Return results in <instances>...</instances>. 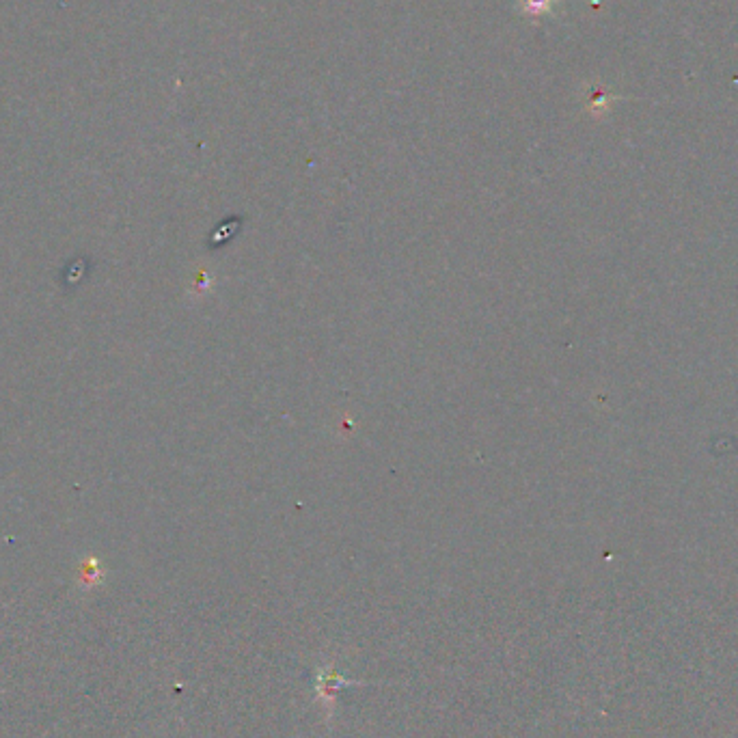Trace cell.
<instances>
[{
  "label": "cell",
  "mask_w": 738,
  "mask_h": 738,
  "mask_svg": "<svg viewBox=\"0 0 738 738\" xmlns=\"http://www.w3.org/2000/svg\"><path fill=\"white\" fill-rule=\"evenodd\" d=\"M611 100L613 98H611V95H607L605 89L590 87V98H587V108H590V111L594 115H603L607 111V108H609V102Z\"/></svg>",
  "instance_id": "obj_2"
},
{
  "label": "cell",
  "mask_w": 738,
  "mask_h": 738,
  "mask_svg": "<svg viewBox=\"0 0 738 738\" xmlns=\"http://www.w3.org/2000/svg\"><path fill=\"white\" fill-rule=\"evenodd\" d=\"M518 9L527 18H544L553 16V13L562 7L564 0H516Z\"/></svg>",
  "instance_id": "obj_1"
}]
</instances>
